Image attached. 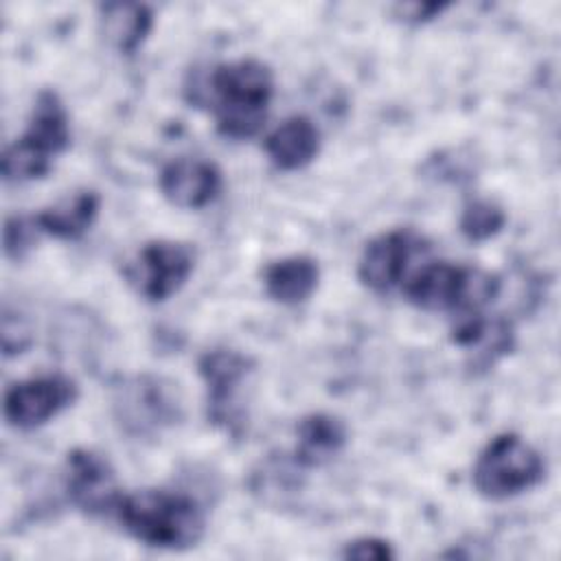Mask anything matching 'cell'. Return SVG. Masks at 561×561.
<instances>
[{"label": "cell", "mask_w": 561, "mask_h": 561, "mask_svg": "<svg viewBox=\"0 0 561 561\" xmlns=\"http://www.w3.org/2000/svg\"><path fill=\"white\" fill-rule=\"evenodd\" d=\"M506 224L504 210L491 199H473L460 215V232L469 241H486L495 237Z\"/></svg>", "instance_id": "cell-18"}, {"label": "cell", "mask_w": 561, "mask_h": 561, "mask_svg": "<svg viewBox=\"0 0 561 561\" xmlns=\"http://www.w3.org/2000/svg\"><path fill=\"white\" fill-rule=\"evenodd\" d=\"M546 465L522 436L504 432L493 436L473 462V486L486 500L519 495L543 480Z\"/></svg>", "instance_id": "cell-5"}, {"label": "cell", "mask_w": 561, "mask_h": 561, "mask_svg": "<svg viewBox=\"0 0 561 561\" xmlns=\"http://www.w3.org/2000/svg\"><path fill=\"white\" fill-rule=\"evenodd\" d=\"M70 145V118L55 90H42L33 103L24 134L2 153L7 182L44 178L53 160Z\"/></svg>", "instance_id": "cell-3"}, {"label": "cell", "mask_w": 561, "mask_h": 561, "mask_svg": "<svg viewBox=\"0 0 561 561\" xmlns=\"http://www.w3.org/2000/svg\"><path fill=\"white\" fill-rule=\"evenodd\" d=\"M419 243V237L403 228L375 237L366 243L359 256V280L373 291H390L392 287L403 283L408 265L414 252L421 248Z\"/></svg>", "instance_id": "cell-11"}, {"label": "cell", "mask_w": 561, "mask_h": 561, "mask_svg": "<svg viewBox=\"0 0 561 561\" xmlns=\"http://www.w3.org/2000/svg\"><path fill=\"white\" fill-rule=\"evenodd\" d=\"M99 206H101V197L94 191L81 188V191H75L72 195H66L57 204L44 208L33 219L39 232L72 241L85 234V230L94 224L99 215Z\"/></svg>", "instance_id": "cell-15"}, {"label": "cell", "mask_w": 561, "mask_h": 561, "mask_svg": "<svg viewBox=\"0 0 561 561\" xmlns=\"http://www.w3.org/2000/svg\"><path fill=\"white\" fill-rule=\"evenodd\" d=\"M320 270L311 256H285L272 261L263 272L265 294L280 305L305 302L318 287Z\"/></svg>", "instance_id": "cell-16"}, {"label": "cell", "mask_w": 561, "mask_h": 561, "mask_svg": "<svg viewBox=\"0 0 561 561\" xmlns=\"http://www.w3.org/2000/svg\"><path fill=\"white\" fill-rule=\"evenodd\" d=\"M195 250L188 243L158 239L145 243L125 265V278L149 302L171 298L193 274Z\"/></svg>", "instance_id": "cell-6"}, {"label": "cell", "mask_w": 561, "mask_h": 561, "mask_svg": "<svg viewBox=\"0 0 561 561\" xmlns=\"http://www.w3.org/2000/svg\"><path fill=\"white\" fill-rule=\"evenodd\" d=\"M500 291V278L476 267L436 261L421 265L403 280L408 302L423 311L469 313L482 311Z\"/></svg>", "instance_id": "cell-4"}, {"label": "cell", "mask_w": 561, "mask_h": 561, "mask_svg": "<svg viewBox=\"0 0 561 561\" xmlns=\"http://www.w3.org/2000/svg\"><path fill=\"white\" fill-rule=\"evenodd\" d=\"M114 517L136 541L186 550L197 546L206 533V515L195 497L169 489H142L123 495Z\"/></svg>", "instance_id": "cell-1"}, {"label": "cell", "mask_w": 561, "mask_h": 561, "mask_svg": "<svg viewBox=\"0 0 561 561\" xmlns=\"http://www.w3.org/2000/svg\"><path fill=\"white\" fill-rule=\"evenodd\" d=\"M99 26L114 50L131 55L147 39L153 26V13L145 4H103Z\"/></svg>", "instance_id": "cell-17"}, {"label": "cell", "mask_w": 561, "mask_h": 561, "mask_svg": "<svg viewBox=\"0 0 561 561\" xmlns=\"http://www.w3.org/2000/svg\"><path fill=\"white\" fill-rule=\"evenodd\" d=\"M265 153L280 171L307 167L320 151V131L307 116H289L265 136Z\"/></svg>", "instance_id": "cell-13"}, {"label": "cell", "mask_w": 561, "mask_h": 561, "mask_svg": "<svg viewBox=\"0 0 561 561\" xmlns=\"http://www.w3.org/2000/svg\"><path fill=\"white\" fill-rule=\"evenodd\" d=\"M79 388L75 379L53 373L15 381L4 392V419L18 430H33L48 423L75 403Z\"/></svg>", "instance_id": "cell-7"}, {"label": "cell", "mask_w": 561, "mask_h": 561, "mask_svg": "<svg viewBox=\"0 0 561 561\" xmlns=\"http://www.w3.org/2000/svg\"><path fill=\"white\" fill-rule=\"evenodd\" d=\"M160 193L178 208L197 210L208 206L221 191V171L202 158H178L158 175Z\"/></svg>", "instance_id": "cell-12"}, {"label": "cell", "mask_w": 561, "mask_h": 561, "mask_svg": "<svg viewBox=\"0 0 561 561\" xmlns=\"http://www.w3.org/2000/svg\"><path fill=\"white\" fill-rule=\"evenodd\" d=\"M114 410L121 427L131 436L156 434L180 419V401L158 377H134L118 388Z\"/></svg>", "instance_id": "cell-8"}, {"label": "cell", "mask_w": 561, "mask_h": 561, "mask_svg": "<svg viewBox=\"0 0 561 561\" xmlns=\"http://www.w3.org/2000/svg\"><path fill=\"white\" fill-rule=\"evenodd\" d=\"M66 493L85 515H114L125 495L107 458L83 447L66 458Z\"/></svg>", "instance_id": "cell-10"}, {"label": "cell", "mask_w": 561, "mask_h": 561, "mask_svg": "<svg viewBox=\"0 0 561 561\" xmlns=\"http://www.w3.org/2000/svg\"><path fill=\"white\" fill-rule=\"evenodd\" d=\"M37 232L33 217H9L4 224V254L9 259H22L31 250Z\"/></svg>", "instance_id": "cell-19"}, {"label": "cell", "mask_w": 561, "mask_h": 561, "mask_svg": "<svg viewBox=\"0 0 561 561\" xmlns=\"http://www.w3.org/2000/svg\"><path fill=\"white\" fill-rule=\"evenodd\" d=\"M443 9H447V4H438V2H425V4H410V7H403V11H412L405 20H412V22H425V20H432L436 13H440Z\"/></svg>", "instance_id": "cell-21"}, {"label": "cell", "mask_w": 561, "mask_h": 561, "mask_svg": "<svg viewBox=\"0 0 561 561\" xmlns=\"http://www.w3.org/2000/svg\"><path fill=\"white\" fill-rule=\"evenodd\" d=\"M346 443V425L327 412H313L296 425L294 465L309 469L329 462Z\"/></svg>", "instance_id": "cell-14"}, {"label": "cell", "mask_w": 561, "mask_h": 561, "mask_svg": "<svg viewBox=\"0 0 561 561\" xmlns=\"http://www.w3.org/2000/svg\"><path fill=\"white\" fill-rule=\"evenodd\" d=\"M199 375L206 383L208 421L234 430L241 414L237 403L241 383L252 373V359L232 348H213L199 357Z\"/></svg>", "instance_id": "cell-9"}, {"label": "cell", "mask_w": 561, "mask_h": 561, "mask_svg": "<svg viewBox=\"0 0 561 561\" xmlns=\"http://www.w3.org/2000/svg\"><path fill=\"white\" fill-rule=\"evenodd\" d=\"M210 96L217 131L230 140L259 134L274 96V75L259 59L219 64L210 72Z\"/></svg>", "instance_id": "cell-2"}, {"label": "cell", "mask_w": 561, "mask_h": 561, "mask_svg": "<svg viewBox=\"0 0 561 561\" xmlns=\"http://www.w3.org/2000/svg\"><path fill=\"white\" fill-rule=\"evenodd\" d=\"M344 559H359V561H386L394 557L392 546L379 537H359L344 546Z\"/></svg>", "instance_id": "cell-20"}]
</instances>
